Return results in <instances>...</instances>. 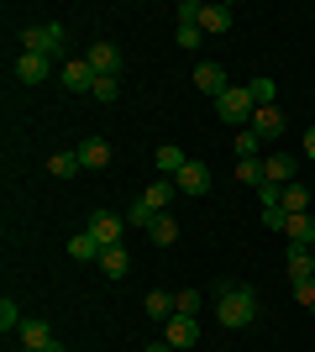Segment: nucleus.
Returning a JSON list of instances; mask_svg holds the SVG:
<instances>
[{"label":"nucleus","instance_id":"obj_1","mask_svg":"<svg viewBox=\"0 0 315 352\" xmlns=\"http://www.w3.org/2000/svg\"><path fill=\"white\" fill-rule=\"evenodd\" d=\"M215 321H221L226 331L253 326L257 321V289H253V284H226L221 300H215Z\"/></svg>","mask_w":315,"mask_h":352},{"label":"nucleus","instance_id":"obj_2","mask_svg":"<svg viewBox=\"0 0 315 352\" xmlns=\"http://www.w3.org/2000/svg\"><path fill=\"white\" fill-rule=\"evenodd\" d=\"M253 111H257V100H253V89H247V85H231L221 100H215V116H221L226 126H247Z\"/></svg>","mask_w":315,"mask_h":352},{"label":"nucleus","instance_id":"obj_3","mask_svg":"<svg viewBox=\"0 0 315 352\" xmlns=\"http://www.w3.org/2000/svg\"><path fill=\"white\" fill-rule=\"evenodd\" d=\"M21 53H47V58H58V53H63V27H58V21L21 27Z\"/></svg>","mask_w":315,"mask_h":352},{"label":"nucleus","instance_id":"obj_4","mask_svg":"<svg viewBox=\"0 0 315 352\" xmlns=\"http://www.w3.org/2000/svg\"><path fill=\"white\" fill-rule=\"evenodd\" d=\"M84 232H90L95 242H100V248H121V232H126V216H116V210H95Z\"/></svg>","mask_w":315,"mask_h":352},{"label":"nucleus","instance_id":"obj_5","mask_svg":"<svg viewBox=\"0 0 315 352\" xmlns=\"http://www.w3.org/2000/svg\"><path fill=\"white\" fill-rule=\"evenodd\" d=\"M95 79H100V74L90 69V58H69V63L58 69V85L69 89V95H90V89H95Z\"/></svg>","mask_w":315,"mask_h":352},{"label":"nucleus","instance_id":"obj_6","mask_svg":"<svg viewBox=\"0 0 315 352\" xmlns=\"http://www.w3.org/2000/svg\"><path fill=\"white\" fill-rule=\"evenodd\" d=\"M11 74H16V85H43L47 74H53V58H47V53H21V58L11 63Z\"/></svg>","mask_w":315,"mask_h":352},{"label":"nucleus","instance_id":"obj_7","mask_svg":"<svg viewBox=\"0 0 315 352\" xmlns=\"http://www.w3.org/2000/svg\"><path fill=\"white\" fill-rule=\"evenodd\" d=\"M84 58H90V69L100 74V79H121V63H126L116 43H95L90 53H84Z\"/></svg>","mask_w":315,"mask_h":352},{"label":"nucleus","instance_id":"obj_8","mask_svg":"<svg viewBox=\"0 0 315 352\" xmlns=\"http://www.w3.org/2000/svg\"><path fill=\"white\" fill-rule=\"evenodd\" d=\"M247 126H253V132L263 137V142H273V137H284L289 116H284V111H279V105H257V111H253V121H247Z\"/></svg>","mask_w":315,"mask_h":352},{"label":"nucleus","instance_id":"obj_9","mask_svg":"<svg viewBox=\"0 0 315 352\" xmlns=\"http://www.w3.org/2000/svg\"><path fill=\"white\" fill-rule=\"evenodd\" d=\"M163 342H168V347H179V352H189L200 342V321H195V316H174V321L163 326Z\"/></svg>","mask_w":315,"mask_h":352},{"label":"nucleus","instance_id":"obj_10","mask_svg":"<svg viewBox=\"0 0 315 352\" xmlns=\"http://www.w3.org/2000/svg\"><path fill=\"white\" fill-rule=\"evenodd\" d=\"M195 89H205V95H210V100H221V95H226V89H231V79H226V69H221V63H195Z\"/></svg>","mask_w":315,"mask_h":352},{"label":"nucleus","instance_id":"obj_11","mask_svg":"<svg viewBox=\"0 0 315 352\" xmlns=\"http://www.w3.org/2000/svg\"><path fill=\"white\" fill-rule=\"evenodd\" d=\"M16 337H21V347H32V352H43V347H53V342H58V337H53V326H47L43 316H27Z\"/></svg>","mask_w":315,"mask_h":352},{"label":"nucleus","instance_id":"obj_12","mask_svg":"<svg viewBox=\"0 0 315 352\" xmlns=\"http://www.w3.org/2000/svg\"><path fill=\"white\" fill-rule=\"evenodd\" d=\"M174 195H179V184H174V179H152L148 190H142V206H148L152 216H163V210L174 206Z\"/></svg>","mask_w":315,"mask_h":352},{"label":"nucleus","instance_id":"obj_13","mask_svg":"<svg viewBox=\"0 0 315 352\" xmlns=\"http://www.w3.org/2000/svg\"><path fill=\"white\" fill-rule=\"evenodd\" d=\"M294 168H300L294 153H268V158H263V184H289Z\"/></svg>","mask_w":315,"mask_h":352},{"label":"nucleus","instance_id":"obj_14","mask_svg":"<svg viewBox=\"0 0 315 352\" xmlns=\"http://www.w3.org/2000/svg\"><path fill=\"white\" fill-rule=\"evenodd\" d=\"M284 268H289V279H294V284H300V279H315V248H294V242H289Z\"/></svg>","mask_w":315,"mask_h":352},{"label":"nucleus","instance_id":"obj_15","mask_svg":"<svg viewBox=\"0 0 315 352\" xmlns=\"http://www.w3.org/2000/svg\"><path fill=\"white\" fill-rule=\"evenodd\" d=\"M174 184H179V195H205L210 190V168L200 158H189V163H184V174L174 179Z\"/></svg>","mask_w":315,"mask_h":352},{"label":"nucleus","instance_id":"obj_16","mask_svg":"<svg viewBox=\"0 0 315 352\" xmlns=\"http://www.w3.org/2000/svg\"><path fill=\"white\" fill-rule=\"evenodd\" d=\"M231 21H237L231 6H200V21H195V27L210 32V37H221V32H231Z\"/></svg>","mask_w":315,"mask_h":352},{"label":"nucleus","instance_id":"obj_17","mask_svg":"<svg viewBox=\"0 0 315 352\" xmlns=\"http://www.w3.org/2000/svg\"><path fill=\"white\" fill-rule=\"evenodd\" d=\"M79 168H110V142L105 137H90V142H79Z\"/></svg>","mask_w":315,"mask_h":352},{"label":"nucleus","instance_id":"obj_18","mask_svg":"<svg viewBox=\"0 0 315 352\" xmlns=\"http://www.w3.org/2000/svg\"><path fill=\"white\" fill-rule=\"evenodd\" d=\"M152 163H158V179H179V174H184V163H189V158H184V153H179L174 142H163L158 153H152Z\"/></svg>","mask_w":315,"mask_h":352},{"label":"nucleus","instance_id":"obj_19","mask_svg":"<svg viewBox=\"0 0 315 352\" xmlns=\"http://www.w3.org/2000/svg\"><path fill=\"white\" fill-rule=\"evenodd\" d=\"M142 310H148V316H152V321H174V316H179V305H174V294H168V289H152L148 294V300H142Z\"/></svg>","mask_w":315,"mask_h":352},{"label":"nucleus","instance_id":"obj_20","mask_svg":"<svg viewBox=\"0 0 315 352\" xmlns=\"http://www.w3.org/2000/svg\"><path fill=\"white\" fill-rule=\"evenodd\" d=\"M100 242H95L90 232H79V236H69V258H74V263H100Z\"/></svg>","mask_w":315,"mask_h":352},{"label":"nucleus","instance_id":"obj_21","mask_svg":"<svg viewBox=\"0 0 315 352\" xmlns=\"http://www.w3.org/2000/svg\"><path fill=\"white\" fill-rule=\"evenodd\" d=\"M105 274V279H126V268H132V258H126V248H105L100 263H95Z\"/></svg>","mask_w":315,"mask_h":352},{"label":"nucleus","instance_id":"obj_22","mask_svg":"<svg viewBox=\"0 0 315 352\" xmlns=\"http://www.w3.org/2000/svg\"><path fill=\"white\" fill-rule=\"evenodd\" d=\"M284 236L294 242V248H315V221H310V216H289Z\"/></svg>","mask_w":315,"mask_h":352},{"label":"nucleus","instance_id":"obj_23","mask_svg":"<svg viewBox=\"0 0 315 352\" xmlns=\"http://www.w3.org/2000/svg\"><path fill=\"white\" fill-rule=\"evenodd\" d=\"M148 236L158 242V248H174V242H179V221H174V216L163 210V216H158V221L148 226Z\"/></svg>","mask_w":315,"mask_h":352},{"label":"nucleus","instance_id":"obj_24","mask_svg":"<svg viewBox=\"0 0 315 352\" xmlns=\"http://www.w3.org/2000/svg\"><path fill=\"white\" fill-rule=\"evenodd\" d=\"M284 216H310V190L305 184H284Z\"/></svg>","mask_w":315,"mask_h":352},{"label":"nucleus","instance_id":"obj_25","mask_svg":"<svg viewBox=\"0 0 315 352\" xmlns=\"http://www.w3.org/2000/svg\"><path fill=\"white\" fill-rule=\"evenodd\" d=\"M47 174L53 179H74L79 174V153H53V158H47Z\"/></svg>","mask_w":315,"mask_h":352},{"label":"nucleus","instance_id":"obj_26","mask_svg":"<svg viewBox=\"0 0 315 352\" xmlns=\"http://www.w3.org/2000/svg\"><path fill=\"white\" fill-rule=\"evenodd\" d=\"M257 147H263V137H257L253 126H242V132L231 137V153H237V158H257Z\"/></svg>","mask_w":315,"mask_h":352},{"label":"nucleus","instance_id":"obj_27","mask_svg":"<svg viewBox=\"0 0 315 352\" xmlns=\"http://www.w3.org/2000/svg\"><path fill=\"white\" fill-rule=\"evenodd\" d=\"M21 321H27V316H21V305H16L11 294H5V300H0V331L11 337V331H21Z\"/></svg>","mask_w":315,"mask_h":352},{"label":"nucleus","instance_id":"obj_28","mask_svg":"<svg viewBox=\"0 0 315 352\" xmlns=\"http://www.w3.org/2000/svg\"><path fill=\"white\" fill-rule=\"evenodd\" d=\"M90 100H100V105H116V100H121V79H95Z\"/></svg>","mask_w":315,"mask_h":352},{"label":"nucleus","instance_id":"obj_29","mask_svg":"<svg viewBox=\"0 0 315 352\" xmlns=\"http://www.w3.org/2000/svg\"><path fill=\"white\" fill-rule=\"evenodd\" d=\"M237 179H242V184H257V190H263V163H257V158H237Z\"/></svg>","mask_w":315,"mask_h":352},{"label":"nucleus","instance_id":"obj_30","mask_svg":"<svg viewBox=\"0 0 315 352\" xmlns=\"http://www.w3.org/2000/svg\"><path fill=\"white\" fill-rule=\"evenodd\" d=\"M247 89H253V100H257V105H273V95H279V85H273L268 74H257V79H253Z\"/></svg>","mask_w":315,"mask_h":352},{"label":"nucleus","instance_id":"obj_31","mask_svg":"<svg viewBox=\"0 0 315 352\" xmlns=\"http://www.w3.org/2000/svg\"><path fill=\"white\" fill-rule=\"evenodd\" d=\"M200 37H205V32H200L195 21H179V47H184V53H195V47H200Z\"/></svg>","mask_w":315,"mask_h":352},{"label":"nucleus","instance_id":"obj_32","mask_svg":"<svg viewBox=\"0 0 315 352\" xmlns=\"http://www.w3.org/2000/svg\"><path fill=\"white\" fill-rule=\"evenodd\" d=\"M174 305H179V316H195V310H200V289H179V294H174Z\"/></svg>","mask_w":315,"mask_h":352},{"label":"nucleus","instance_id":"obj_33","mask_svg":"<svg viewBox=\"0 0 315 352\" xmlns=\"http://www.w3.org/2000/svg\"><path fill=\"white\" fill-rule=\"evenodd\" d=\"M152 221H158V216H152V210L142 206V200H137V206L126 210V226H152Z\"/></svg>","mask_w":315,"mask_h":352},{"label":"nucleus","instance_id":"obj_34","mask_svg":"<svg viewBox=\"0 0 315 352\" xmlns=\"http://www.w3.org/2000/svg\"><path fill=\"white\" fill-rule=\"evenodd\" d=\"M294 300H300L305 310H315V279H300V284H294Z\"/></svg>","mask_w":315,"mask_h":352},{"label":"nucleus","instance_id":"obj_35","mask_svg":"<svg viewBox=\"0 0 315 352\" xmlns=\"http://www.w3.org/2000/svg\"><path fill=\"white\" fill-rule=\"evenodd\" d=\"M263 226H268V232H284L289 216H284V210H263Z\"/></svg>","mask_w":315,"mask_h":352},{"label":"nucleus","instance_id":"obj_36","mask_svg":"<svg viewBox=\"0 0 315 352\" xmlns=\"http://www.w3.org/2000/svg\"><path fill=\"white\" fill-rule=\"evenodd\" d=\"M179 21H200V0H179Z\"/></svg>","mask_w":315,"mask_h":352},{"label":"nucleus","instance_id":"obj_37","mask_svg":"<svg viewBox=\"0 0 315 352\" xmlns=\"http://www.w3.org/2000/svg\"><path fill=\"white\" fill-rule=\"evenodd\" d=\"M305 158H315V126L305 132Z\"/></svg>","mask_w":315,"mask_h":352},{"label":"nucleus","instance_id":"obj_38","mask_svg":"<svg viewBox=\"0 0 315 352\" xmlns=\"http://www.w3.org/2000/svg\"><path fill=\"white\" fill-rule=\"evenodd\" d=\"M148 352H179V347H168V342H152V347Z\"/></svg>","mask_w":315,"mask_h":352},{"label":"nucleus","instance_id":"obj_39","mask_svg":"<svg viewBox=\"0 0 315 352\" xmlns=\"http://www.w3.org/2000/svg\"><path fill=\"white\" fill-rule=\"evenodd\" d=\"M43 352H63V342H53V347H43Z\"/></svg>","mask_w":315,"mask_h":352},{"label":"nucleus","instance_id":"obj_40","mask_svg":"<svg viewBox=\"0 0 315 352\" xmlns=\"http://www.w3.org/2000/svg\"><path fill=\"white\" fill-rule=\"evenodd\" d=\"M310 321H315V310H310Z\"/></svg>","mask_w":315,"mask_h":352},{"label":"nucleus","instance_id":"obj_41","mask_svg":"<svg viewBox=\"0 0 315 352\" xmlns=\"http://www.w3.org/2000/svg\"><path fill=\"white\" fill-rule=\"evenodd\" d=\"M21 352H32V347H21Z\"/></svg>","mask_w":315,"mask_h":352}]
</instances>
